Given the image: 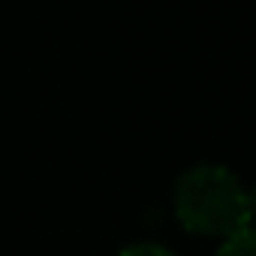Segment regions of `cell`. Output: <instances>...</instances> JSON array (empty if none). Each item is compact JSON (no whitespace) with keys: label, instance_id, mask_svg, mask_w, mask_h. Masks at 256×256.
<instances>
[{"label":"cell","instance_id":"obj_1","mask_svg":"<svg viewBox=\"0 0 256 256\" xmlns=\"http://www.w3.org/2000/svg\"><path fill=\"white\" fill-rule=\"evenodd\" d=\"M175 211L190 232L226 238L250 226L253 199L229 169L196 166L175 187Z\"/></svg>","mask_w":256,"mask_h":256},{"label":"cell","instance_id":"obj_3","mask_svg":"<svg viewBox=\"0 0 256 256\" xmlns=\"http://www.w3.org/2000/svg\"><path fill=\"white\" fill-rule=\"evenodd\" d=\"M120 256H175V253H169L160 244H133V247H126Z\"/></svg>","mask_w":256,"mask_h":256},{"label":"cell","instance_id":"obj_2","mask_svg":"<svg viewBox=\"0 0 256 256\" xmlns=\"http://www.w3.org/2000/svg\"><path fill=\"white\" fill-rule=\"evenodd\" d=\"M217 256H256V244H253V232L250 226L247 229H238L232 235H226L223 247L217 250Z\"/></svg>","mask_w":256,"mask_h":256}]
</instances>
